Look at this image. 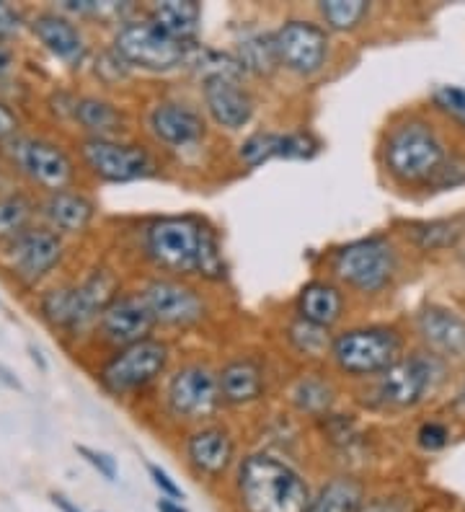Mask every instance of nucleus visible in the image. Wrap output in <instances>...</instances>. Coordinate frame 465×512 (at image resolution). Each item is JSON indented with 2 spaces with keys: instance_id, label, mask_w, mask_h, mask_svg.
<instances>
[{
  "instance_id": "18",
  "label": "nucleus",
  "mask_w": 465,
  "mask_h": 512,
  "mask_svg": "<svg viewBox=\"0 0 465 512\" xmlns=\"http://www.w3.org/2000/svg\"><path fill=\"white\" fill-rule=\"evenodd\" d=\"M148 127L158 143L168 148H189L205 138V119L181 101H161L148 114Z\"/></svg>"
},
{
  "instance_id": "39",
  "label": "nucleus",
  "mask_w": 465,
  "mask_h": 512,
  "mask_svg": "<svg viewBox=\"0 0 465 512\" xmlns=\"http://www.w3.org/2000/svg\"><path fill=\"white\" fill-rule=\"evenodd\" d=\"M75 450L91 463L93 469L99 471L106 481H117V461H114L109 453H101V450H93L88 445H75Z\"/></svg>"
},
{
  "instance_id": "38",
  "label": "nucleus",
  "mask_w": 465,
  "mask_h": 512,
  "mask_svg": "<svg viewBox=\"0 0 465 512\" xmlns=\"http://www.w3.org/2000/svg\"><path fill=\"white\" fill-rule=\"evenodd\" d=\"M416 443H419V448L422 450H442L447 443H450V430H447V425H442V422H424L419 430H416Z\"/></svg>"
},
{
  "instance_id": "42",
  "label": "nucleus",
  "mask_w": 465,
  "mask_h": 512,
  "mask_svg": "<svg viewBox=\"0 0 465 512\" xmlns=\"http://www.w3.org/2000/svg\"><path fill=\"white\" fill-rule=\"evenodd\" d=\"M16 132H19V117L0 101V140L16 138Z\"/></svg>"
},
{
  "instance_id": "27",
  "label": "nucleus",
  "mask_w": 465,
  "mask_h": 512,
  "mask_svg": "<svg viewBox=\"0 0 465 512\" xmlns=\"http://www.w3.org/2000/svg\"><path fill=\"white\" fill-rule=\"evenodd\" d=\"M75 119L81 122L83 130L91 132V138H112L114 132L122 130V114L114 104L96 96H86V99L75 101L73 107Z\"/></svg>"
},
{
  "instance_id": "15",
  "label": "nucleus",
  "mask_w": 465,
  "mask_h": 512,
  "mask_svg": "<svg viewBox=\"0 0 465 512\" xmlns=\"http://www.w3.org/2000/svg\"><path fill=\"white\" fill-rule=\"evenodd\" d=\"M62 259V238L50 228H29L8 246L13 275L34 285L47 277Z\"/></svg>"
},
{
  "instance_id": "29",
  "label": "nucleus",
  "mask_w": 465,
  "mask_h": 512,
  "mask_svg": "<svg viewBox=\"0 0 465 512\" xmlns=\"http://www.w3.org/2000/svg\"><path fill=\"white\" fill-rule=\"evenodd\" d=\"M465 225L463 220H429V223H414L409 228L411 244L422 251H442L450 249L460 241Z\"/></svg>"
},
{
  "instance_id": "33",
  "label": "nucleus",
  "mask_w": 465,
  "mask_h": 512,
  "mask_svg": "<svg viewBox=\"0 0 465 512\" xmlns=\"http://www.w3.org/2000/svg\"><path fill=\"white\" fill-rule=\"evenodd\" d=\"M31 213H34V205L24 194L0 197V241H13L24 231H29Z\"/></svg>"
},
{
  "instance_id": "23",
  "label": "nucleus",
  "mask_w": 465,
  "mask_h": 512,
  "mask_svg": "<svg viewBox=\"0 0 465 512\" xmlns=\"http://www.w3.org/2000/svg\"><path fill=\"white\" fill-rule=\"evenodd\" d=\"M298 313L300 319L310 324L331 329L344 313V295L336 288L334 282L313 280L308 282L298 295Z\"/></svg>"
},
{
  "instance_id": "6",
  "label": "nucleus",
  "mask_w": 465,
  "mask_h": 512,
  "mask_svg": "<svg viewBox=\"0 0 465 512\" xmlns=\"http://www.w3.org/2000/svg\"><path fill=\"white\" fill-rule=\"evenodd\" d=\"M114 298H117V280L101 269L93 272L83 285L50 290L42 298V313L52 326L78 331L93 319H101L104 308Z\"/></svg>"
},
{
  "instance_id": "45",
  "label": "nucleus",
  "mask_w": 465,
  "mask_h": 512,
  "mask_svg": "<svg viewBox=\"0 0 465 512\" xmlns=\"http://www.w3.org/2000/svg\"><path fill=\"white\" fill-rule=\"evenodd\" d=\"M158 512H186L184 507H181V502H176V500H168V497H161V500H158Z\"/></svg>"
},
{
  "instance_id": "20",
  "label": "nucleus",
  "mask_w": 465,
  "mask_h": 512,
  "mask_svg": "<svg viewBox=\"0 0 465 512\" xmlns=\"http://www.w3.org/2000/svg\"><path fill=\"white\" fill-rule=\"evenodd\" d=\"M416 329L424 342L442 355H465V319L442 306H427L416 316Z\"/></svg>"
},
{
  "instance_id": "26",
  "label": "nucleus",
  "mask_w": 465,
  "mask_h": 512,
  "mask_svg": "<svg viewBox=\"0 0 465 512\" xmlns=\"http://www.w3.org/2000/svg\"><path fill=\"white\" fill-rule=\"evenodd\" d=\"M362 507H365V489L360 481L336 476L329 484H323L305 512H362Z\"/></svg>"
},
{
  "instance_id": "16",
  "label": "nucleus",
  "mask_w": 465,
  "mask_h": 512,
  "mask_svg": "<svg viewBox=\"0 0 465 512\" xmlns=\"http://www.w3.org/2000/svg\"><path fill=\"white\" fill-rule=\"evenodd\" d=\"M99 324L106 342L117 344L119 350H122V347L150 339L155 319L150 308L145 306L143 295H117L104 308Z\"/></svg>"
},
{
  "instance_id": "2",
  "label": "nucleus",
  "mask_w": 465,
  "mask_h": 512,
  "mask_svg": "<svg viewBox=\"0 0 465 512\" xmlns=\"http://www.w3.org/2000/svg\"><path fill=\"white\" fill-rule=\"evenodd\" d=\"M445 158L440 135L422 119H409L393 127L383 145L385 169L401 184H427Z\"/></svg>"
},
{
  "instance_id": "4",
  "label": "nucleus",
  "mask_w": 465,
  "mask_h": 512,
  "mask_svg": "<svg viewBox=\"0 0 465 512\" xmlns=\"http://www.w3.org/2000/svg\"><path fill=\"white\" fill-rule=\"evenodd\" d=\"M403 339L396 329L388 326H362L349 329L334 339L331 357L341 373L354 378L380 375L401 360Z\"/></svg>"
},
{
  "instance_id": "40",
  "label": "nucleus",
  "mask_w": 465,
  "mask_h": 512,
  "mask_svg": "<svg viewBox=\"0 0 465 512\" xmlns=\"http://www.w3.org/2000/svg\"><path fill=\"white\" fill-rule=\"evenodd\" d=\"M148 474L153 476V484L163 492V497H168V500H181L184 497V492H181V487L176 484L171 476H168V471H163L161 466H155V463H148Z\"/></svg>"
},
{
  "instance_id": "28",
  "label": "nucleus",
  "mask_w": 465,
  "mask_h": 512,
  "mask_svg": "<svg viewBox=\"0 0 465 512\" xmlns=\"http://www.w3.org/2000/svg\"><path fill=\"white\" fill-rule=\"evenodd\" d=\"M334 396V386L326 378H316V375H300L290 388L292 404L310 417H321V414L329 412L334 406Z\"/></svg>"
},
{
  "instance_id": "36",
  "label": "nucleus",
  "mask_w": 465,
  "mask_h": 512,
  "mask_svg": "<svg viewBox=\"0 0 465 512\" xmlns=\"http://www.w3.org/2000/svg\"><path fill=\"white\" fill-rule=\"evenodd\" d=\"M434 107L445 112L447 117L458 119L460 125H465V91L460 86H440L434 88L432 94Z\"/></svg>"
},
{
  "instance_id": "44",
  "label": "nucleus",
  "mask_w": 465,
  "mask_h": 512,
  "mask_svg": "<svg viewBox=\"0 0 465 512\" xmlns=\"http://www.w3.org/2000/svg\"><path fill=\"white\" fill-rule=\"evenodd\" d=\"M13 68V50L6 39H0V78H6Z\"/></svg>"
},
{
  "instance_id": "5",
  "label": "nucleus",
  "mask_w": 465,
  "mask_h": 512,
  "mask_svg": "<svg viewBox=\"0 0 465 512\" xmlns=\"http://www.w3.org/2000/svg\"><path fill=\"white\" fill-rule=\"evenodd\" d=\"M331 269L347 288L372 295L391 285L398 272L396 246L388 238L372 236L341 246L331 259Z\"/></svg>"
},
{
  "instance_id": "3",
  "label": "nucleus",
  "mask_w": 465,
  "mask_h": 512,
  "mask_svg": "<svg viewBox=\"0 0 465 512\" xmlns=\"http://www.w3.org/2000/svg\"><path fill=\"white\" fill-rule=\"evenodd\" d=\"M207 225L189 215L158 218L145 228L143 246L150 262L171 275H197L199 249Z\"/></svg>"
},
{
  "instance_id": "34",
  "label": "nucleus",
  "mask_w": 465,
  "mask_h": 512,
  "mask_svg": "<svg viewBox=\"0 0 465 512\" xmlns=\"http://www.w3.org/2000/svg\"><path fill=\"white\" fill-rule=\"evenodd\" d=\"M287 339H290V344L300 352V355L308 357L326 355V352H331V344H334V339L329 337V329L310 324V321L305 319H298L295 324H290Z\"/></svg>"
},
{
  "instance_id": "43",
  "label": "nucleus",
  "mask_w": 465,
  "mask_h": 512,
  "mask_svg": "<svg viewBox=\"0 0 465 512\" xmlns=\"http://www.w3.org/2000/svg\"><path fill=\"white\" fill-rule=\"evenodd\" d=\"M362 512H409V510H406V505H401V502L396 500H375L372 505L362 507Z\"/></svg>"
},
{
  "instance_id": "41",
  "label": "nucleus",
  "mask_w": 465,
  "mask_h": 512,
  "mask_svg": "<svg viewBox=\"0 0 465 512\" xmlns=\"http://www.w3.org/2000/svg\"><path fill=\"white\" fill-rule=\"evenodd\" d=\"M21 32V16L19 11L8 3H0V39L13 37Z\"/></svg>"
},
{
  "instance_id": "17",
  "label": "nucleus",
  "mask_w": 465,
  "mask_h": 512,
  "mask_svg": "<svg viewBox=\"0 0 465 512\" xmlns=\"http://www.w3.org/2000/svg\"><path fill=\"white\" fill-rule=\"evenodd\" d=\"M202 99L217 125L225 130H241L254 117V96L243 88L241 78L215 75L202 81Z\"/></svg>"
},
{
  "instance_id": "25",
  "label": "nucleus",
  "mask_w": 465,
  "mask_h": 512,
  "mask_svg": "<svg viewBox=\"0 0 465 512\" xmlns=\"http://www.w3.org/2000/svg\"><path fill=\"white\" fill-rule=\"evenodd\" d=\"M148 19L168 37L179 39L181 44H192L202 26V8L194 0H166L150 8Z\"/></svg>"
},
{
  "instance_id": "24",
  "label": "nucleus",
  "mask_w": 465,
  "mask_h": 512,
  "mask_svg": "<svg viewBox=\"0 0 465 512\" xmlns=\"http://www.w3.org/2000/svg\"><path fill=\"white\" fill-rule=\"evenodd\" d=\"M217 378L225 404H254L264 394V370L254 360H233L217 373Z\"/></svg>"
},
{
  "instance_id": "30",
  "label": "nucleus",
  "mask_w": 465,
  "mask_h": 512,
  "mask_svg": "<svg viewBox=\"0 0 465 512\" xmlns=\"http://www.w3.org/2000/svg\"><path fill=\"white\" fill-rule=\"evenodd\" d=\"M238 63L243 73H272L279 65L277 50H274V34H248L238 42Z\"/></svg>"
},
{
  "instance_id": "10",
  "label": "nucleus",
  "mask_w": 465,
  "mask_h": 512,
  "mask_svg": "<svg viewBox=\"0 0 465 512\" xmlns=\"http://www.w3.org/2000/svg\"><path fill=\"white\" fill-rule=\"evenodd\" d=\"M83 163L96 179L109 184H127L145 179L155 171L153 156L140 145L119 143L114 138H88L81 143Z\"/></svg>"
},
{
  "instance_id": "11",
  "label": "nucleus",
  "mask_w": 465,
  "mask_h": 512,
  "mask_svg": "<svg viewBox=\"0 0 465 512\" xmlns=\"http://www.w3.org/2000/svg\"><path fill=\"white\" fill-rule=\"evenodd\" d=\"M279 65L298 75H313L329 60V34L313 21L290 19L274 32Z\"/></svg>"
},
{
  "instance_id": "13",
  "label": "nucleus",
  "mask_w": 465,
  "mask_h": 512,
  "mask_svg": "<svg viewBox=\"0 0 465 512\" xmlns=\"http://www.w3.org/2000/svg\"><path fill=\"white\" fill-rule=\"evenodd\" d=\"M13 161L21 174H26L34 184L47 192H62L70 189L75 176V166L70 156L60 145L39 138H16L13 140Z\"/></svg>"
},
{
  "instance_id": "22",
  "label": "nucleus",
  "mask_w": 465,
  "mask_h": 512,
  "mask_svg": "<svg viewBox=\"0 0 465 512\" xmlns=\"http://www.w3.org/2000/svg\"><path fill=\"white\" fill-rule=\"evenodd\" d=\"M42 215L55 233H81L93 220V202L86 194L62 189L47 194L42 202Z\"/></svg>"
},
{
  "instance_id": "12",
  "label": "nucleus",
  "mask_w": 465,
  "mask_h": 512,
  "mask_svg": "<svg viewBox=\"0 0 465 512\" xmlns=\"http://www.w3.org/2000/svg\"><path fill=\"white\" fill-rule=\"evenodd\" d=\"M140 295L153 313L155 324L186 329V326H194L197 321L205 319V298L189 282L176 280V277L150 280Z\"/></svg>"
},
{
  "instance_id": "32",
  "label": "nucleus",
  "mask_w": 465,
  "mask_h": 512,
  "mask_svg": "<svg viewBox=\"0 0 465 512\" xmlns=\"http://www.w3.org/2000/svg\"><path fill=\"white\" fill-rule=\"evenodd\" d=\"M238 158L246 163L248 169H256L261 163L285 158V135L279 132H256L248 140H243L238 148Z\"/></svg>"
},
{
  "instance_id": "37",
  "label": "nucleus",
  "mask_w": 465,
  "mask_h": 512,
  "mask_svg": "<svg viewBox=\"0 0 465 512\" xmlns=\"http://www.w3.org/2000/svg\"><path fill=\"white\" fill-rule=\"evenodd\" d=\"M465 184V158L463 156H450L442 161V166L434 171V176L427 182L432 189H453Z\"/></svg>"
},
{
  "instance_id": "1",
  "label": "nucleus",
  "mask_w": 465,
  "mask_h": 512,
  "mask_svg": "<svg viewBox=\"0 0 465 512\" xmlns=\"http://www.w3.org/2000/svg\"><path fill=\"white\" fill-rule=\"evenodd\" d=\"M236 489L243 512H305L313 500L303 474L269 453L243 458Z\"/></svg>"
},
{
  "instance_id": "9",
  "label": "nucleus",
  "mask_w": 465,
  "mask_h": 512,
  "mask_svg": "<svg viewBox=\"0 0 465 512\" xmlns=\"http://www.w3.org/2000/svg\"><path fill=\"white\" fill-rule=\"evenodd\" d=\"M168 412L186 422H205L223 406L220 378L210 365L192 363L176 370L166 388Z\"/></svg>"
},
{
  "instance_id": "21",
  "label": "nucleus",
  "mask_w": 465,
  "mask_h": 512,
  "mask_svg": "<svg viewBox=\"0 0 465 512\" xmlns=\"http://www.w3.org/2000/svg\"><path fill=\"white\" fill-rule=\"evenodd\" d=\"M31 32L37 34L39 42L52 55L65 60V63H78L86 52V39H83L81 29L57 13H39L37 19L31 21Z\"/></svg>"
},
{
  "instance_id": "19",
  "label": "nucleus",
  "mask_w": 465,
  "mask_h": 512,
  "mask_svg": "<svg viewBox=\"0 0 465 512\" xmlns=\"http://www.w3.org/2000/svg\"><path fill=\"white\" fill-rule=\"evenodd\" d=\"M186 463L192 466L194 474L217 479L230 469V463L236 458V443L230 438V432L223 427H199L186 438Z\"/></svg>"
},
{
  "instance_id": "14",
  "label": "nucleus",
  "mask_w": 465,
  "mask_h": 512,
  "mask_svg": "<svg viewBox=\"0 0 465 512\" xmlns=\"http://www.w3.org/2000/svg\"><path fill=\"white\" fill-rule=\"evenodd\" d=\"M440 368L434 357L411 355L401 357L385 373L378 375V396L385 406L396 409H409L416 406L427 396L429 388L434 386Z\"/></svg>"
},
{
  "instance_id": "7",
  "label": "nucleus",
  "mask_w": 465,
  "mask_h": 512,
  "mask_svg": "<svg viewBox=\"0 0 465 512\" xmlns=\"http://www.w3.org/2000/svg\"><path fill=\"white\" fill-rule=\"evenodd\" d=\"M189 47L192 44H181L179 39L168 37L150 19L124 21L114 34V52L124 63L153 73H168L184 65Z\"/></svg>"
},
{
  "instance_id": "31",
  "label": "nucleus",
  "mask_w": 465,
  "mask_h": 512,
  "mask_svg": "<svg viewBox=\"0 0 465 512\" xmlns=\"http://www.w3.org/2000/svg\"><path fill=\"white\" fill-rule=\"evenodd\" d=\"M323 24L334 29V32H352L370 13V3L367 0H323L321 6Z\"/></svg>"
},
{
  "instance_id": "46",
  "label": "nucleus",
  "mask_w": 465,
  "mask_h": 512,
  "mask_svg": "<svg viewBox=\"0 0 465 512\" xmlns=\"http://www.w3.org/2000/svg\"><path fill=\"white\" fill-rule=\"evenodd\" d=\"M52 500H55V505L60 507L62 512H81V510H78V507L73 505V502L68 500V497H62V494H52Z\"/></svg>"
},
{
  "instance_id": "8",
  "label": "nucleus",
  "mask_w": 465,
  "mask_h": 512,
  "mask_svg": "<svg viewBox=\"0 0 465 512\" xmlns=\"http://www.w3.org/2000/svg\"><path fill=\"white\" fill-rule=\"evenodd\" d=\"M168 357H171V350L161 339L130 344L109 357V363L101 368L99 381L114 396L135 394L140 388L150 386L166 370Z\"/></svg>"
},
{
  "instance_id": "35",
  "label": "nucleus",
  "mask_w": 465,
  "mask_h": 512,
  "mask_svg": "<svg viewBox=\"0 0 465 512\" xmlns=\"http://www.w3.org/2000/svg\"><path fill=\"white\" fill-rule=\"evenodd\" d=\"M197 275L205 280H223L225 277V256L220 238L207 225L205 238H202V249H199V262H197Z\"/></svg>"
}]
</instances>
